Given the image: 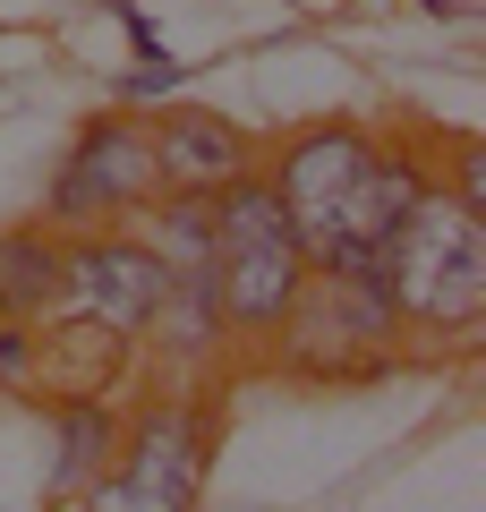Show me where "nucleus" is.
Listing matches in <instances>:
<instances>
[{
	"instance_id": "obj_7",
	"label": "nucleus",
	"mask_w": 486,
	"mask_h": 512,
	"mask_svg": "<svg viewBox=\"0 0 486 512\" xmlns=\"http://www.w3.org/2000/svg\"><path fill=\"white\" fill-rule=\"evenodd\" d=\"M154 128V171L171 197H214V188H231L239 171H256V146L248 128H231L222 111H197V103H162Z\"/></svg>"
},
{
	"instance_id": "obj_5",
	"label": "nucleus",
	"mask_w": 486,
	"mask_h": 512,
	"mask_svg": "<svg viewBox=\"0 0 486 512\" xmlns=\"http://www.w3.org/2000/svg\"><path fill=\"white\" fill-rule=\"evenodd\" d=\"M205 461H214V410L205 402H154L120 427L111 461L77 495L86 512H197Z\"/></svg>"
},
{
	"instance_id": "obj_9",
	"label": "nucleus",
	"mask_w": 486,
	"mask_h": 512,
	"mask_svg": "<svg viewBox=\"0 0 486 512\" xmlns=\"http://www.w3.org/2000/svg\"><path fill=\"white\" fill-rule=\"evenodd\" d=\"M60 291V231H9L0 239V316L35 325Z\"/></svg>"
},
{
	"instance_id": "obj_3",
	"label": "nucleus",
	"mask_w": 486,
	"mask_h": 512,
	"mask_svg": "<svg viewBox=\"0 0 486 512\" xmlns=\"http://www.w3.org/2000/svg\"><path fill=\"white\" fill-rule=\"evenodd\" d=\"M214 291L231 342H273L307 291V248L265 171H239L231 188H214Z\"/></svg>"
},
{
	"instance_id": "obj_2",
	"label": "nucleus",
	"mask_w": 486,
	"mask_h": 512,
	"mask_svg": "<svg viewBox=\"0 0 486 512\" xmlns=\"http://www.w3.org/2000/svg\"><path fill=\"white\" fill-rule=\"evenodd\" d=\"M384 299H393L401 333H435L461 342L486 316V214L461 205L452 188H418V205L384 239Z\"/></svg>"
},
{
	"instance_id": "obj_6",
	"label": "nucleus",
	"mask_w": 486,
	"mask_h": 512,
	"mask_svg": "<svg viewBox=\"0 0 486 512\" xmlns=\"http://www.w3.org/2000/svg\"><path fill=\"white\" fill-rule=\"evenodd\" d=\"M154 197H162L154 128H145L137 111H94L69 137L52 188H43V222H52V231H94V222H111V214H145Z\"/></svg>"
},
{
	"instance_id": "obj_8",
	"label": "nucleus",
	"mask_w": 486,
	"mask_h": 512,
	"mask_svg": "<svg viewBox=\"0 0 486 512\" xmlns=\"http://www.w3.org/2000/svg\"><path fill=\"white\" fill-rule=\"evenodd\" d=\"M111 444H120V419H111L94 393L60 402V410H52V478H43V487H52L60 504H69V495H86L94 470L111 461Z\"/></svg>"
},
{
	"instance_id": "obj_4",
	"label": "nucleus",
	"mask_w": 486,
	"mask_h": 512,
	"mask_svg": "<svg viewBox=\"0 0 486 512\" xmlns=\"http://www.w3.org/2000/svg\"><path fill=\"white\" fill-rule=\"evenodd\" d=\"M162 291L171 274L145 248V231H60V291L35 325H69L111 350H137L162 316Z\"/></svg>"
},
{
	"instance_id": "obj_11",
	"label": "nucleus",
	"mask_w": 486,
	"mask_h": 512,
	"mask_svg": "<svg viewBox=\"0 0 486 512\" xmlns=\"http://www.w3.org/2000/svg\"><path fill=\"white\" fill-rule=\"evenodd\" d=\"M171 94H180V69H171L162 52H137V69L120 77V111H162Z\"/></svg>"
},
{
	"instance_id": "obj_1",
	"label": "nucleus",
	"mask_w": 486,
	"mask_h": 512,
	"mask_svg": "<svg viewBox=\"0 0 486 512\" xmlns=\"http://www.w3.org/2000/svg\"><path fill=\"white\" fill-rule=\"evenodd\" d=\"M273 197L307 248V274H384V239L435 180L410 146H384L359 120H307L273 146Z\"/></svg>"
},
{
	"instance_id": "obj_10",
	"label": "nucleus",
	"mask_w": 486,
	"mask_h": 512,
	"mask_svg": "<svg viewBox=\"0 0 486 512\" xmlns=\"http://www.w3.org/2000/svg\"><path fill=\"white\" fill-rule=\"evenodd\" d=\"M43 384V325L0 316V393H35Z\"/></svg>"
}]
</instances>
